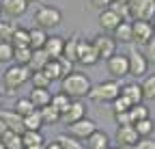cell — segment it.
I'll list each match as a JSON object with an SVG mask.
<instances>
[{"mask_svg": "<svg viewBox=\"0 0 155 149\" xmlns=\"http://www.w3.org/2000/svg\"><path fill=\"white\" fill-rule=\"evenodd\" d=\"M91 78L82 71H71L69 76L61 78V91L67 93L71 100H84L88 97V91H91Z\"/></svg>", "mask_w": 155, "mask_h": 149, "instance_id": "1", "label": "cell"}, {"mask_svg": "<svg viewBox=\"0 0 155 149\" xmlns=\"http://www.w3.org/2000/svg\"><path fill=\"white\" fill-rule=\"evenodd\" d=\"M119 95H121V82L114 80V78L95 84L88 91V100L95 102V104H112Z\"/></svg>", "mask_w": 155, "mask_h": 149, "instance_id": "2", "label": "cell"}, {"mask_svg": "<svg viewBox=\"0 0 155 149\" xmlns=\"http://www.w3.org/2000/svg\"><path fill=\"white\" fill-rule=\"evenodd\" d=\"M30 76H32L30 67H22V65H15L13 63L2 73V86H5V91L9 93V95H13V93H17L19 86H24L30 80Z\"/></svg>", "mask_w": 155, "mask_h": 149, "instance_id": "3", "label": "cell"}, {"mask_svg": "<svg viewBox=\"0 0 155 149\" xmlns=\"http://www.w3.org/2000/svg\"><path fill=\"white\" fill-rule=\"evenodd\" d=\"M63 22V13L58 11L56 7L52 5H45V7H39L35 11V26L37 28H43V30H52L56 26H61Z\"/></svg>", "mask_w": 155, "mask_h": 149, "instance_id": "4", "label": "cell"}, {"mask_svg": "<svg viewBox=\"0 0 155 149\" xmlns=\"http://www.w3.org/2000/svg\"><path fill=\"white\" fill-rule=\"evenodd\" d=\"M129 20L151 22L155 17V0H127Z\"/></svg>", "mask_w": 155, "mask_h": 149, "instance_id": "5", "label": "cell"}, {"mask_svg": "<svg viewBox=\"0 0 155 149\" xmlns=\"http://www.w3.org/2000/svg\"><path fill=\"white\" fill-rule=\"evenodd\" d=\"M95 130H99L97 127V123L95 121H91L88 117H84V119H80V121H73V123H69L67 125V134L71 136V138H75V141H86Z\"/></svg>", "mask_w": 155, "mask_h": 149, "instance_id": "6", "label": "cell"}, {"mask_svg": "<svg viewBox=\"0 0 155 149\" xmlns=\"http://www.w3.org/2000/svg\"><path fill=\"white\" fill-rule=\"evenodd\" d=\"M93 48L97 50V54H99V61H108L112 54H116V41L112 39V37L108 35H95L93 39H91Z\"/></svg>", "mask_w": 155, "mask_h": 149, "instance_id": "7", "label": "cell"}, {"mask_svg": "<svg viewBox=\"0 0 155 149\" xmlns=\"http://www.w3.org/2000/svg\"><path fill=\"white\" fill-rule=\"evenodd\" d=\"M108 73L114 76V80L125 78L129 76V61H127V54H112V56L106 61Z\"/></svg>", "mask_w": 155, "mask_h": 149, "instance_id": "8", "label": "cell"}, {"mask_svg": "<svg viewBox=\"0 0 155 149\" xmlns=\"http://www.w3.org/2000/svg\"><path fill=\"white\" fill-rule=\"evenodd\" d=\"M78 63L88 65V67L99 63V54H97V50L93 48V43L86 41V39H80V41H78Z\"/></svg>", "mask_w": 155, "mask_h": 149, "instance_id": "9", "label": "cell"}, {"mask_svg": "<svg viewBox=\"0 0 155 149\" xmlns=\"http://www.w3.org/2000/svg\"><path fill=\"white\" fill-rule=\"evenodd\" d=\"M127 61H129V76L138 78V76H144V73H147L149 63L142 56V52H138L136 48H131V52L127 54Z\"/></svg>", "mask_w": 155, "mask_h": 149, "instance_id": "10", "label": "cell"}, {"mask_svg": "<svg viewBox=\"0 0 155 149\" xmlns=\"http://www.w3.org/2000/svg\"><path fill=\"white\" fill-rule=\"evenodd\" d=\"M0 11L11 20L22 17L28 11V0H0Z\"/></svg>", "mask_w": 155, "mask_h": 149, "instance_id": "11", "label": "cell"}, {"mask_svg": "<svg viewBox=\"0 0 155 149\" xmlns=\"http://www.w3.org/2000/svg\"><path fill=\"white\" fill-rule=\"evenodd\" d=\"M84 117H86V104H84L82 100H71V104H69V108L63 113L61 121H65V125H69V123L80 121V119H84Z\"/></svg>", "mask_w": 155, "mask_h": 149, "instance_id": "12", "label": "cell"}, {"mask_svg": "<svg viewBox=\"0 0 155 149\" xmlns=\"http://www.w3.org/2000/svg\"><path fill=\"white\" fill-rule=\"evenodd\" d=\"M114 138H116V145H119V147H123V149L129 147L131 149L136 143H138L140 136H138V132H136L134 125H121L119 130H116V136Z\"/></svg>", "mask_w": 155, "mask_h": 149, "instance_id": "13", "label": "cell"}, {"mask_svg": "<svg viewBox=\"0 0 155 149\" xmlns=\"http://www.w3.org/2000/svg\"><path fill=\"white\" fill-rule=\"evenodd\" d=\"M131 32H134V41H138L140 46L155 37L151 22H142V20H134L131 22Z\"/></svg>", "mask_w": 155, "mask_h": 149, "instance_id": "14", "label": "cell"}, {"mask_svg": "<svg viewBox=\"0 0 155 149\" xmlns=\"http://www.w3.org/2000/svg\"><path fill=\"white\" fill-rule=\"evenodd\" d=\"M0 119L5 121L7 130H11V132H17V134H24V117L17 115L15 110H0Z\"/></svg>", "mask_w": 155, "mask_h": 149, "instance_id": "15", "label": "cell"}, {"mask_svg": "<svg viewBox=\"0 0 155 149\" xmlns=\"http://www.w3.org/2000/svg\"><path fill=\"white\" fill-rule=\"evenodd\" d=\"M63 48H65V39L63 37H56V35H48V39H45V43H43V52L48 54V56L54 61V59H61L63 56Z\"/></svg>", "mask_w": 155, "mask_h": 149, "instance_id": "16", "label": "cell"}, {"mask_svg": "<svg viewBox=\"0 0 155 149\" xmlns=\"http://www.w3.org/2000/svg\"><path fill=\"white\" fill-rule=\"evenodd\" d=\"M121 95L134 106V104H142V89L138 82H127V84H121Z\"/></svg>", "mask_w": 155, "mask_h": 149, "instance_id": "17", "label": "cell"}, {"mask_svg": "<svg viewBox=\"0 0 155 149\" xmlns=\"http://www.w3.org/2000/svg\"><path fill=\"white\" fill-rule=\"evenodd\" d=\"M84 143H86L84 149H110V136L101 130H95Z\"/></svg>", "mask_w": 155, "mask_h": 149, "instance_id": "18", "label": "cell"}, {"mask_svg": "<svg viewBox=\"0 0 155 149\" xmlns=\"http://www.w3.org/2000/svg\"><path fill=\"white\" fill-rule=\"evenodd\" d=\"M112 39H114L116 43H134V32H131V22H129V20L121 22L119 26H116V28L112 30Z\"/></svg>", "mask_w": 155, "mask_h": 149, "instance_id": "19", "label": "cell"}, {"mask_svg": "<svg viewBox=\"0 0 155 149\" xmlns=\"http://www.w3.org/2000/svg\"><path fill=\"white\" fill-rule=\"evenodd\" d=\"M97 22H99V26H101V30H106V32H112L116 26L121 24V20L116 17L110 9H104V11H99V17H97Z\"/></svg>", "mask_w": 155, "mask_h": 149, "instance_id": "20", "label": "cell"}, {"mask_svg": "<svg viewBox=\"0 0 155 149\" xmlns=\"http://www.w3.org/2000/svg\"><path fill=\"white\" fill-rule=\"evenodd\" d=\"M28 100L39 110V108H43V106H48L52 102V93H50V89H32L30 95H28Z\"/></svg>", "mask_w": 155, "mask_h": 149, "instance_id": "21", "label": "cell"}, {"mask_svg": "<svg viewBox=\"0 0 155 149\" xmlns=\"http://www.w3.org/2000/svg\"><path fill=\"white\" fill-rule=\"evenodd\" d=\"M13 48H30V37H28V28H22V26H15L13 35H11V41H9Z\"/></svg>", "mask_w": 155, "mask_h": 149, "instance_id": "22", "label": "cell"}, {"mask_svg": "<svg viewBox=\"0 0 155 149\" xmlns=\"http://www.w3.org/2000/svg\"><path fill=\"white\" fill-rule=\"evenodd\" d=\"M22 145L24 147H43L45 145V138L39 130H26L22 134Z\"/></svg>", "mask_w": 155, "mask_h": 149, "instance_id": "23", "label": "cell"}, {"mask_svg": "<svg viewBox=\"0 0 155 149\" xmlns=\"http://www.w3.org/2000/svg\"><path fill=\"white\" fill-rule=\"evenodd\" d=\"M39 115H41V121H43V125H56L58 121H61V113L52 106V104H48V106H43V108H39Z\"/></svg>", "mask_w": 155, "mask_h": 149, "instance_id": "24", "label": "cell"}, {"mask_svg": "<svg viewBox=\"0 0 155 149\" xmlns=\"http://www.w3.org/2000/svg\"><path fill=\"white\" fill-rule=\"evenodd\" d=\"M28 37H30V50H41L43 43H45V39H48V30L35 26V28L28 30Z\"/></svg>", "mask_w": 155, "mask_h": 149, "instance_id": "25", "label": "cell"}, {"mask_svg": "<svg viewBox=\"0 0 155 149\" xmlns=\"http://www.w3.org/2000/svg\"><path fill=\"white\" fill-rule=\"evenodd\" d=\"M48 61H52V59L48 56L43 50H32V56H30L28 67H30V71H41V69L48 65Z\"/></svg>", "mask_w": 155, "mask_h": 149, "instance_id": "26", "label": "cell"}, {"mask_svg": "<svg viewBox=\"0 0 155 149\" xmlns=\"http://www.w3.org/2000/svg\"><path fill=\"white\" fill-rule=\"evenodd\" d=\"M78 41H80V37L73 35L69 39H65V48H63V56L69 59L71 63H78Z\"/></svg>", "mask_w": 155, "mask_h": 149, "instance_id": "27", "label": "cell"}, {"mask_svg": "<svg viewBox=\"0 0 155 149\" xmlns=\"http://www.w3.org/2000/svg\"><path fill=\"white\" fill-rule=\"evenodd\" d=\"M0 143H2L7 149H24V145H22V134L11 132V130H7V132L0 136Z\"/></svg>", "mask_w": 155, "mask_h": 149, "instance_id": "28", "label": "cell"}, {"mask_svg": "<svg viewBox=\"0 0 155 149\" xmlns=\"http://www.w3.org/2000/svg\"><path fill=\"white\" fill-rule=\"evenodd\" d=\"M134 127H136V132H138L140 138H149L155 132V121L149 117V119H142V121H136Z\"/></svg>", "mask_w": 155, "mask_h": 149, "instance_id": "29", "label": "cell"}, {"mask_svg": "<svg viewBox=\"0 0 155 149\" xmlns=\"http://www.w3.org/2000/svg\"><path fill=\"white\" fill-rule=\"evenodd\" d=\"M129 119H131V125L136 123V121H142V119H149L151 117V113H149V108L144 106V104H134V106H129Z\"/></svg>", "mask_w": 155, "mask_h": 149, "instance_id": "30", "label": "cell"}, {"mask_svg": "<svg viewBox=\"0 0 155 149\" xmlns=\"http://www.w3.org/2000/svg\"><path fill=\"white\" fill-rule=\"evenodd\" d=\"M56 110H58V113H61V117H63V113H65V110L69 108V104H71V97L67 95V93H54V95H52V102H50Z\"/></svg>", "mask_w": 155, "mask_h": 149, "instance_id": "31", "label": "cell"}, {"mask_svg": "<svg viewBox=\"0 0 155 149\" xmlns=\"http://www.w3.org/2000/svg\"><path fill=\"white\" fill-rule=\"evenodd\" d=\"M41 127H43V121H41L39 110H32V113L24 115V130H39L41 132Z\"/></svg>", "mask_w": 155, "mask_h": 149, "instance_id": "32", "label": "cell"}, {"mask_svg": "<svg viewBox=\"0 0 155 149\" xmlns=\"http://www.w3.org/2000/svg\"><path fill=\"white\" fill-rule=\"evenodd\" d=\"M30 56H32V50H30V48H15V50H13V61H15V65L28 67Z\"/></svg>", "mask_w": 155, "mask_h": 149, "instance_id": "33", "label": "cell"}, {"mask_svg": "<svg viewBox=\"0 0 155 149\" xmlns=\"http://www.w3.org/2000/svg\"><path fill=\"white\" fill-rule=\"evenodd\" d=\"M13 110H15V113L17 115H28V113H32V110H37L35 106H32V102L28 100V97H17L15 100V104H13Z\"/></svg>", "mask_w": 155, "mask_h": 149, "instance_id": "34", "label": "cell"}, {"mask_svg": "<svg viewBox=\"0 0 155 149\" xmlns=\"http://www.w3.org/2000/svg\"><path fill=\"white\" fill-rule=\"evenodd\" d=\"M140 89H142V97L144 100H155V73L144 78V82L140 84Z\"/></svg>", "mask_w": 155, "mask_h": 149, "instance_id": "35", "label": "cell"}, {"mask_svg": "<svg viewBox=\"0 0 155 149\" xmlns=\"http://www.w3.org/2000/svg\"><path fill=\"white\" fill-rule=\"evenodd\" d=\"M30 82H32V89H48V86L52 84V82H50V78L45 76L43 71H32Z\"/></svg>", "mask_w": 155, "mask_h": 149, "instance_id": "36", "label": "cell"}, {"mask_svg": "<svg viewBox=\"0 0 155 149\" xmlns=\"http://www.w3.org/2000/svg\"><path fill=\"white\" fill-rule=\"evenodd\" d=\"M56 143L61 145L63 149H84V145H80L75 138H71L69 134H61V136H56Z\"/></svg>", "mask_w": 155, "mask_h": 149, "instance_id": "37", "label": "cell"}, {"mask_svg": "<svg viewBox=\"0 0 155 149\" xmlns=\"http://www.w3.org/2000/svg\"><path fill=\"white\" fill-rule=\"evenodd\" d=\"M45 76L50 78V82H54V80H61V69H58V63H56V59L54 61H48V65L41 69Z\"/></svg>", "mask_w": 155, "mask_h": 149, "instance_id": "38", "label": "cell"}, {"mask_svg": "<svg viewBox=\"0 0 155 149\" xmlns=\"http://www.w3.org/2000/svg\"><path fill=\"white\" fill-rule=\"evenodd\" d=\"M13 30H15V24L11 20H0V41H11Z\"/></svg>", "mask_w": 155, "mask_h": 149, "instance_id": "39", "label": "cell"}, {"mask_svg": "<svg viewBox=\"0 0 155 149\" xmlns=\"http://www.w3.org/2000/svg\"><path fill=\"white\" fill-rule=\"evenodd\" d=\"M142 56L147 59V63L151 65V63H155V37H153V39H149L147 43H142Z\"/></svg>", "mask_w": 155, "mask_h": 149, "instance_id": "40", "label": "cell"}, {"mask_svg": "<svg viewBox=\"0 0 155 149\" xmlns=\"http://www.w3.org/2000/svg\"><path fill=\"white\" fill-rule=\"evenodd\" d=\"M116 17H119L121 22H125V20H129V9H127V5H119V2H110V7H108Z\"/></svg>", "mask_w": 155, "mask_h": 149, "instance_id": "41", "label": "cell"}, {"mask_svg": "<svg viewBox=\"0 0 155 149\" xmlns=\"http://www.w3.org/2000/svg\"><path fill=\"white\" fill-rule=\"evenodd\" d=\"M13 46L9 41H0V63H11L13 61Z\"/></svg>", "mask_w": 155, "mask_h": 149, "instance_id": "42", "label": "cell"}, {"mask_svg": "<svg viewBox=\"0 0 155 149\" xmlns=\"http://www.w3.org/2000/svg\"><path fill=\"white\" fill-rule=\"evenodd\" d=\"M129 106H131V104H129L123 95H119V97L112 102V115H116V113H127Z\"/></svg>", "mask_w": 155, "mask_h": 149, "instance_id": "43", "label": "cell"}, {"mask_svg": "<svg viewBox=\"0 0 155 149\" xmlns=\"http://www.w3.org/2000/svg\"><path fill=\"white\" fill-rule=\"evenodd\" d=\"M56 63H58V69H61V78L69 76V73L73 71V63H71L69 59H65V56H61V59H56Z\"/></svg>", "mask_w": 155, "mask_h": 149, "instance_id": "44", "label": "cell"}, {"mask_svg": "<svg viewBox=\"0 0 155 149\" xmlns=\"http://www.w3.org/2000/svg\"><path fill=\"white\" fill-rule=\"evenodd\" d=\"M131 149H155V141L149 136V138H138V143H136Z\"/></svg>", "mask_w": 155, "mask_h": 149, "instance_id": "45", "label": "cell"}, {"mask_svg": "<svg viewBox=\"0 0 155 149\" xmlns=\"http://www.w3.org/2000/svg\"><path fill=\"white\" fill-rule=\"evenodd\" d=\"M114 121H116V125H131V119H129V113H116L114 115Z\"/></svg>", "mask_w": 155, "mask_h": 149, "instance_id": "46", "label": "cell"}, {"mask_svg": "<svg viewBox=\"0 0 155 149\" xmlns=\"http://www.w3.org/2000/svg\"><path fill=\"white\" fill-rule=\"evenodd\" d=\"M88 2H91V7H93V9H99V11H104V9H108V7H110V2H112V0H88Z\"/></svg>", "mask_w": 155, "mask_h": 149, "instance_id": "47", "label": "cell"}, {"mask_svg": "<svg viewBox=\"0 0 155 149\" xmlns=\"http://www.w3.org/2000/svg\"><path fill=\"white\" fill-rule=\"evenodd\" d=\"M43 149H63V147L58 145L56 141H52V143H45V145H43Z\"/></svg>", "mask_w": 155, "mask_h": 149, "instance_id": "48", "label": "cell"}, {"mask_svg": "<svg viewBox=\"0 0 155 149\" xmlns=\"http://www.w3.org/2000/svg\"><path fill=\"white\" fill-rule=\"evenodd\" d=\"M5 132H7V125H5V121H2V119H0V136H2Z\"/></svg>", "mask_w": 155, "mask_h": 149, "instance_id": "49", "label": "cell"}, {"mask_svg": "<svg viewBox=\"0 0 155 149\" xmlns=\"http://www.w3.org/2000/svg\"><path fill=\"white\" fill-rule=\"evenodd\" d=\"M112 2H119V5H127V0H112Z\"/></svg>", "mask_w": 155, "mask_h": 149, "instance_id": "50", "label": "cell"}, {"mask_svg": "<svg viewBox=\"0 0 155 149\" xmlns=\"http://www.w3.org/2000/svg\"><path fill=\"white\" fill-rule=\"evenodd\" d=\"M151 26H153V32H155V17H153V20H151Z\"/></svg>", "mask_w": 155, "mask_h": 149, "instance_id": "51", "label": "cell"}, {"mask_svg": "<svg viewBox=\"0 0 155 149\" xmlns=\"http://www.w3.org/2000/svg\"><path fill=\"white\" fill-rule=\"evenodd\" d=\"M24 149H43V147H24Z\"/></svg>", "mask_w": 155, "mask_h": 149, "instance_id": "52", "label": "cell"}, {"mask_svg": "<svg viewBox=\"0 0 155 149\" xmlns=\"http://www.w3.org/2000/svg\"><path fill=\"white\" fill-rule=\"evenodd\" d=\"M30 2H39V0H28V5H30Z\"/></svg>", "mask_w": 155, "mask_h": 149, "instance_id": "53", "label": "cell"}, {"mask_svg": "<svg viewBox=\"0 0 155 149\" xmlns=\"http://www.w3.org/2000/svg\"><path fill=\"white\" fill-rule=\"evenodd\" d=\"M0 149H7V147H5V145H2V143H0Z\"/></svg>", "mask_w": 155, "mask_h": 149, "instance_id": "54", "label": "cell"}, {"mask_svg": "<svg viewBox=\"0 0 155 149\" xmlns=\"http://www.w3.org/2000/svg\"><path fill=\"white\" fill-rule=\"evenodd\" d=\"M110 149H123V147H110Z\"/></svg>", "mask_w": 155, "mask_h": 149, "instance_id": "55", "label": "cell"}, {"mask_svg": "<svg viewBox=\"0 0 155 149\" xmlns=\"http://www.w3.org/2000/svg\"><path fill=\"white\" fill-rule=\"evenodd\" d=\"M0 15H2V11H0Z\"/></svg>", "mask_w": 155, "mask_h": 149, "instance_id": "56", "label": "cell"}, {"mask_svg": "<svg viewBox=\"0 0 155 149\" xmlns=\"http://www.w3.org/2000/svg\"><path fill=\"white\" fill-rule=\"evenodd\" d=\"M0 104H2V100H0Z\"/></svg>", "mask_w": 155, "mask_h": 149, "instance_id": "57", "label": "cell"}]
</instances>
